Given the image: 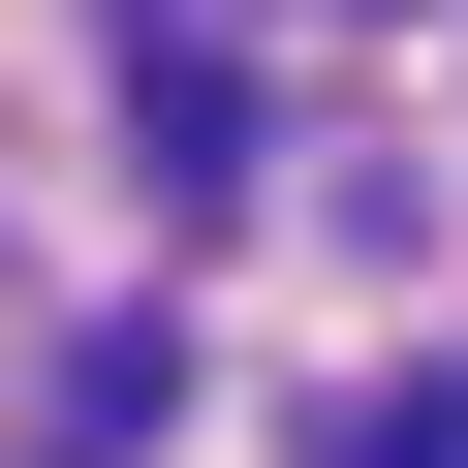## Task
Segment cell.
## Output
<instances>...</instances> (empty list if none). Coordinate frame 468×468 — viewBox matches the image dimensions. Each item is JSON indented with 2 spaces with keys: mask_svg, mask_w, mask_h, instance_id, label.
Here are the masks:
<instances>
[{
  "mask_svg": "<svg viewBox=\"0 0 468 468\" xmlns=\"http://www.w3.org/2000/svg\"><path fill=\"white\" fill-rule=\"evenodd\" d=\"M125 156L218 218V187H250V63H187V32H156V63H125Z\"/></svg>",
  "mask_w": 468,
  "mask_h": 468,
  "instance_id": "cell-1",
  "label": "cell"
},
{
  "mask_svg": "<svg viewBox=\"0 0 468 468\" xmlns=\"http://www.w3.org/2000/svg\"><path fill=\"white\" fill-rule=\"evenodd\" d=\"M313 468H468V375H375V406H344Z\"/></svg>",
  "mask_w": 468,
  "mask_h": 468,
  "instance_id": "cell-2",
  "label": "cell"
},
{
  "mask_svg": "<svg viewBox=\"0 0 468 468\" xmlns=\"http://www.w3.org/2000/svg\"><path fill=\"white\" fill-rule=\"evenodd\" d=\"M344 32H406V0H344Z\"/></svg>",
  "mask_w": 468,
  "mask_h": 468,
  "instance_id": "cell-3",
  "label": "cell"
}]
</instances>
